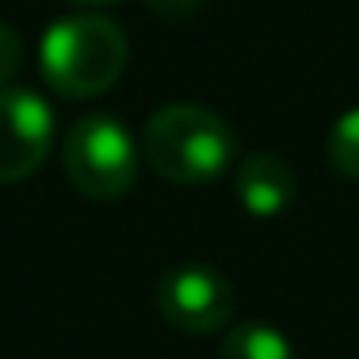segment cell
<instances>
[{"label":"cell","mask_w":359,"mask_h":359,"mask_svg":"<svg viewBox=\"0 0 359 359\" xmlns=\"http://www.w3.org/2000/svg\"><path fill=\"white\" fill-rule=\"evenodd\" d=\"M142 149L165 180L184 187L215 184L237 165V134L218 111L168 104L145 126Z\"/></svg>","instance_id":"1"},{"label":"cell","mask_w":359,"mask_h":359,"mask_svg":"<svg viewBox=\"0 0 359 359\" xmlns=\"http://www.w3.org/2000/svg\"><path fill=\"white\" fill-rule=\"evenodd\" d=\"M130 46L118 23L107 15H69L50 23L42 35V76L57 96L88 100L107 92L123 76Z\"/></svg>","instance_id":"2"},{"label":"cell","mask_w":359,"mask_h":359,"mask_svg":"<svg viewBox=\"0 0 359 359\" xmlns=\"http://www.w3.org/2000/svg\"><path fill=\"white\" fill-rule=\"evenodd\" d=\"M62 165L81 195L111 203L138 180V145L115 115H84L62 142Z\"/></svg>","instance_id":"3"},{"label":"cell","mask_w":359,"mask_h":359,"mask_svg":"<svg viewBox=\"0 0 359 359\" xmlns=\"http://www.w3.org/2000/svg\"><path fill=\"white\" fill-rule=\"evenodd\" d=\"M157 313L187 337H210L233 321V283L210 264H176L157 279Z\"/></svg>","instance_id":"4"},{"label":"cell","mask_w":359,"mask_h":359,"mask_svg":"<svg viewBox=\"0 0 359 359\" xmlns=\"http://www.w3.org/2000/svg\"><path fill=\"white\" fill-rule=\"evenodd\" d=\"M54 149V107L31 88H0V184H20Z\"/></svg>","instance_id":"5"},{"label":"cell","mask_w":359,"mask_h":359,"mask_svg":"<svg viewBox=\"0 0 359 359\" xmlns=\"http://www.w3.org/2000/svg\"><path fill=\"white\" fill-rule=\"evenodd\" d=\"M233 187L241 207L252 218H279L294 207L298 199V184L294 172L279 153L271 149H252L245 157H237L233 165Z\"/></svg>","instance_id":"6"},{"label":"cell","mask_w":359,"mask_h":359,"mask_svg":"<svg viewBox=\"0 0 359 359\" xmlns=\"http://www.w3.org/2000/svg\"><path fill=\"white\" fill-rule=\"evenodd\" d=\"M218 359H298L283 329L264 321H241L222 337Z\"/></svg>","instance_id":"7"},{"label":"cell","mask_w":359,"mask_h":359,"mask_svg":"<svg viewBox=\"0 0 359 359\" xmlns=\"http://www.w3.org/2000/svg\"><path fill=\"white\" fill-rule=\"evenodd\" d=\"M325 157H329L332 172H340L344 180H359V107L344 111V115L329 126Z\"/></svg>","instance_id":"8"},{"label":"cell","mask_w":359,"mask_h":359,"mask_svg":"<svg viewBox=\"0 0 359 359\" xmlns=\"http://www.w3.org/2000/svg\"><path fill=\"white\" fill-rule=\"evenodd\" d=\"M20 69H23V42L4 20H0V88H8Z\"/></svg>","instance_id":"9"},{"label":"cell","mask_w":359,"mask_h":359,"mask_svg":"<svg viewBox=\"0 0 359 359\" xmlns=\"http://www.w3.org/2000/svg\"><path fill=\"white\" fill-rule=\"evenodd\" d=\"M145 4H149L161 20H187V15H195L207 0H145Z\"/></svg>","instance_id":"10"},{"label":"cell","mask_w":359,"mask_h":359,"mask_svg":"<svg viewBox=\"0 0 359 359\" xmlns=\"http://www.w3.org/2000/svg\"><path fill=\"white\" fill-rule=\"evenodd\" d=\"M73 4H88V8H104V4H118V0H73Z\"/></svg>","instance_id":"11"}]
</instances>
